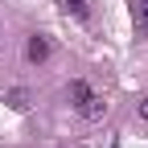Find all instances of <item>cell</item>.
I'll return each mask as SVG.
<instances>
[{
	"label": "cell",
	"mask_w": 148,
	"mask_h": 148,
	"mask_svg": "<svg viewBox=\"0 0 148 148\" xmlns=\"http://www.w3.org/2000/svg\"><path fill=\"white\" fill-rule=\"evenodd\" d=\"M144 8H148V0H144Z\"/></svg>",
	"instance_id": "8"
},
{
	"label": "cell",
	"mask_w": 148,
	"mask_h": 148,
	"mask_svg": "<svg viewBox=\"0 0 148 148\" xmlns=\"http://www.w3.org/2000/svg\"><path fill=\"white\" fill-rule=\"evenodd\" d=\"M103 111H107V103H103V95H95V90L78 103V115L82 119H103Z\"/></svg>",
	"instance_id": "2"
},
{
	"label": "cell",
	"mask_w": 148,
	"mask_h": 148,
	"mask_svg": "<svg viewBox=\"0 0 148 148\" xmlns=\"http://www.w3.org/2000/svg\"><path fill=\"white\" fill-rule=\"evenodd\" d=\"M62 4V12H70V16H86V0H58Z\"/></svg>",
	"instance_id": "4"
},
{
	"label": "cell",
	"mask_w": 148,
	"mask_h": 148,
	"mask_svg": "<svg viewBox=\"0 0 148 148\" xmlns=\"http://www.w3.org/2000/svg\"><path fill=\"white\" fill-rule=\"evenodd\" d=\"M86 95H90V86H86L82 78H74V82H70V99H74V107H78V103H82Z\"/></svg>",
	"instance_id": "3"
},
{
	"label": "cell",
	"mask_w": 148,
	"mask_h": 148,
	"mask_svg": "<svg viewBox=\"0 0 148 148\" xmlns=\"http://www.w3.org/2000/svg\"><path fill=\"white\" fill-rule=\"evenodd\" d=\"M136 111H140V119H148V99H140V107H136Z\"/></svg>",
	"instance_id": "6"
},
{
	"label": "cell",
	"mask_w": 148,
	"mask_h": 148,
	"mask_svg": "<svg viewBox=\"0 0 148 148\" xmlns=\"http://www.w3.org/2000/svg\"><path fill=\"white\" fill-rule=\"evenodd\" d=\"M25 58H29L33 66H41V62L49 58V41H45L41 33H33V37H29V45H25Z\"/></svg>",
	"instance_id": "1"
},
{
	"label": "cell",
	"mask_w": 148,
	"mask_h": 148,
	"mask_svg": "<svg viewBox=\"0 0 148 148\" xmlns=\"http://www.w3.org/2000/svg\"><path fill=\"white\" fill-rule=\"evenodd\" d=\"M8 103H12L16 111H25V107H29V95H25V86H12V90H8Z\"/></svg>",
	"instance_id": "5"
},
{
	"label": "cell",
	"mask_w": 148,
	"mask_h": 148,
	"mask_svg": "<svg viewBox=\"0 0 148 148\" xmlns=\"http://www.w3.org/2000/svg\"><path fill=\"white\" fill-rule=\"evenodd\" d=\"M144 29H148V8H144Z\"/></svg>",
	"instance_id": "7"
}]
</instances>
